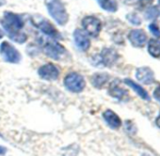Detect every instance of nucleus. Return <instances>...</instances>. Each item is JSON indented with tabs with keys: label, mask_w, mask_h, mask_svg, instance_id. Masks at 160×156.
Returning a JSON list of instances; mask_svg holds the SVG:
<instances>
[{
	"label": "nucleus",
	"mask_w": 160,
	"mask_h": 156,
	"mask_svg": "<svg viewBox=\"0 0 160 156\" xmlns=\"http://www.w3.org/2000/svg\"><path fill=\"white\" fill-rule=\"evenodd\" d=\"M0 23L12 41L20 44L27 41L28 36L22 31L25 24L20 15L11 12H5Z\"/></svg>",
	"instance_id": "obj_1"
},
{
	"label": "nucleus",
	"mask_w": 160,
	"mask_h": 156,
	"mask_svg": "<svg viewBox=\"0 0 160 156\" xmlns=\"http://www.w3.org/2000/svg\"><path fill=\"white\" fill-rule=\"evenodd\" d=\"M46 9L55 20V22L59 26H65L69 21V14L60 0H44Z\"/></svg>",
	"instance_id": "obj_2"
},
{
	"label": "nucleus",
	"mask_w": 160,
	"mask_h": 156,
	"mask_svg": "<svg viewBox=\"0 0 160 156\" xmlns=\"http://www.w3.org/2000/svg\"><path fill=\"white\" fill-rule=\"evenodd\" d=\"M31 23L32 25L37 27L40 31H42L45 36H48L52 39H58L60 38V35L58 31L56 29V27L45 18H43L41 15H33L31 17Z\"/></svg>",
	"instance_id": "obj_3"
},
{
	"label": "nucleus",
	"mask_w": 160,
	"mask_h": 156,
	"mask_svg": "<svg viewBox=\"0 0 160 156\" xmlns=\"http://www.w3.org/2000/svg\"><path fill=\"white\" fill-rule=\"evenodd\" d=\"M64 86L69 91L78 93L84 90L86 83L84 77L81 74L76 72H71L67 74L64 78Z\"/></svg>",
	"instance_id": "obj_4"
},
{
	"label": "nucleus",
	"mask_w": 160,
	"mask_h": 156,
	"mask_svg": "<svg viewBox=\"0 0 160 156\" xmlns=\"http://www.w3.org/2000/svg\"><path fill=\"white\" fill-rule=\"evenodd\" d=\"M0 55L6 62L13 64L19 63L22 58L20 52L9 41H3L0 44Z\"/></svg>",
	"instance_id": "obj_5"
},
{
	"label": "nucleus",
	"mask_w": 160,
	"mask_h": 156,
	"mask_svg": "<svg viewBox=\"0 0 160 156\" xmlns=\"http://www.w3.org/2000/svg\"><path fill=\"white\" fill-rule=\"evenodd\" d=\"M43 52L44 54L51 57L52 59L55 60H60L61 57L66 54V49L59 44L58 41H47L44 44H43Z\"/></svg>",
	"instance_id": "obj_6"
},
{
	"label": "nucleus",
	"mask_w": 160,
	"mask_h": 156,
	"mask_svg": "<svg viewBox=\"0 0 160 156\" xmlns=\"http://www.w3.org/2000/svg\"><path fill=\"white\" fill-rule=\"evenodd\" d=\"M82 27L90 36L96 38L100 34L102 25L98 18L94 16H86L82 20Z\"/></svg>",
	"instance_id": "obj_7"
},
{
	"label": "nucleus",
	"mask_w": 160,
	"mask_h": 156,
	"mask_svg": "<svg viewBox=\"0 0 160 156\" xmlns=\"http://www.w3.org/2000/svg\"><path fill=\"white\" fill-rule=\"evenodd\" d=\"M38 74L41 78H42L44 80L54 81V80H57L59 76V70L56 65L52 63H47L39 68Z\"/></svg>",
	"instance_id": "obj_8"
},
{
	"label": "nucleus",
	"mask_w": 160,
	"mask_h": 156,
	"mask_svg": "<svg viewBox=\"0 0 160 156\" xmlns=\"http://www.w3.org/2000/svg\"><path fill=\"white\" fill-rule=\"evenodd\" d=\"M73 41L76 47L83 52H86L91 47V41L87 34L81 29H75L73 31Z\"/></svg>",
	"instance_id": "obj_9"
},
{
	"label": "nucleus",
	"mask_w": 160,
	"mask_h": 156,
	"mask_svg": "<svg viewBox=\"0 0 160 156\" xmlns=\"http://www.w3.org/2000/svg\"><path fill=\"white\" fill-rule=\"evenodd\" d=\"M118 57H119V56L114 49L105 48L102 50L101 54L99 55L98 61L100 64H102L104 66H111L117 61Z\"/></svg>",
	"instance_id": "obj_10"
},
{
	"label": "nucleus",
	"mask_w": 160,
	"mask_h": 156,
	"mask_svg": "<svg viewBox=\"0 0 160 156\" xmlns=\"http://www.w3.org/2000/svg\"><path fill=\"white\" fill-rule=\"evenodd\" d=\"M128 39L132 45L136 47H142L146 42L147 36L145 32L141 29H134L128 34Z\"/></svg>",
	"instance_id": "obj_11"
},
{
	"label": "nucleus",
	"mask_w": 160,
	"mask_h": 156,
	"mask_svg": "<svg viewBox=\"0 0 160 156\" xmlns=\"http://www.w3.org/2000/svg\"><path fill=\"white\" fill-rule=\"evenodd\" d=\"M137 79L143 84H152L154 81L153 71L148 67H141L137 70Z\"/></svg>",
	"instance_id": "obj_12"
},
{
	"label": "nucleus",
	"mask_w": 160,
	"mask_h": 156,
	"mask_svg": "<svg viewBox=\"0 0 160 156\" xmlns=\"http://www.w3.org/2000/svg\"><path fill=\"white\" fill-rule=\"evenodd\" d=\"M108 93L113 98H116L118 100H124L128 96L127 90H125L123 88L121 87L119 80H115V81L111 82L109 89H108Z\"/></svg>",
	"instance_id": "obj_13"
},
{
	"label": "nucleus",
	"mask_w": 160,
	"mask_h": 156,
	"mask_svg": "<svg viewBox=\"0 0 160 156\" xmlns=\"http://www.w3.org/2000/svg\"><path fill=\"white\" fill-rule=\"evenodd\" d=\"M104 119L108 124V126L112 129H119L122 125V121L117 114H115L112 110H106L103 114Z\"/></svg>",
	"instance_id": "obj_14"
},
{
	"label": "nucleus",
	"mask_w": 160,
	"mask_h": 156,
	"mask_svg": "<svg viewBox=\"0 0 160 156\" xmlns=\"http://www.w3.org/2000/svg\"><path fill=\"white\" fill-rule=\"evenodd\" d=\"M108 79L109 76L107 73H95L92 76L91 81L93 87H95L96 89H101L108 81Z\"/></svg>",
	"instance_id": "obj_15"
},
{
	"label": "nucleus",
	"mask_w": 160,
	"mask_h": 156,
	"mask_svg": "<svg viewBox=\"0 0 160 156\" xmlns=\"http://www.w3.org/2000/svg\"><path fill=\"white\" fill-rule=\"evenodd\" d=\"M99 6L109 12H115L118 10V3L116 0H97Z\"/></svg>",
	"instance_id": "obj_16"
},
{
	"label": "nucleus",
	"mask_w": 160,
	"mask_h": 156,
	"mask_svg": "<svg viewBox=\"0 0 160 156\" xmlns=\"http://www.w3.org/2000/svg\"><path fill=\"white\" fill-rule=\"evenodd\" d=\"M124 83L127 85V86H129L130 88H132L142 99H144V100H150V97H149V95H148V93L146 92V90L143 89V88H141L139 85H138L137 83H135V82H133L132 80H130V79H125L124 80Z\"/></svg>",
	"instance_id": "obj_17"
},
{
	"label": "nucleus",
	"mask_w": 160,
	"mask_h": 156,
	"mask_svg": "<svg viewBox=\"0 0 160 156\" xmlns=\"http://www.w3.org/2000/svg\"><path fill=\"white\" fill-rule=\"evenodd\" d=\"M148 51L153 57L160 56V41L152 39L148 44Z\"/></svg>",
	"instance_id": "obj_18"
},
{
	"label": "nucleus",
	"mask_w": 160,
	"mask_h": 156,
	"mask_svg": "<svg viewBox=\"0 0 160 156\" xmlns=\"http://www.w3.org/2000/svg\"><path fill=\"white\" fill-rule=\"evenodd\" d=\"M159 14L158 9L156 7H150L148 8L146 13H145V18L147 20H154Z\"/></svg>",
	"instance_id": "obj_19"
},
{
	"label": "nucleus",
	"mask_w": 160,
	"mask_h": 156,
	"mask_svg": "<svg viewBox=\"0 0 160 156\" xmlns=\"http://www.w3.org/2000/svg\"><path fill=\"white\" fill-rule=\"evenodd\" d=\"M126 18H127V20H128L131 24H133V25H135V26H139V25L141 24L140 18H139L137 14H135V13L128 14V15L126 16Z\"/></svg>",
	"instance_id": "obj_20"
},
{
	"label": "nucleus",
	"mask_w": 160,
	"mask_h": 156,
	"mask_svg": "<svg viewBox=\"0 0 160 156\" xmlns=\"http://www.w3.org/2000/svg\"><path fill=\"white\" fill-rule=\"evenodd\" d=\"M153 2V0H138V10H144L146 8H149Z\"/></svg>",
	"instance_id": "obj_21"
},
{
	"label": "nucleus",
	"mask_w": 160,
	"mask_h": 156,
	"mask_svg": "<svg viewBox=\"0 0 160 156\" xmlns=\"http://www.w3.org/2000/svg\"><path fill=\"white\" fill-rule=\"evenodd\" d=\"M149 29H150V31L152 32V34L153 36H155L156 38L160 39V30H159V28H158V27H157L156 25L151 24V25L149 26Z\"/></svg>",
	"instance_id": "obj_22"
},
{
	"label": "nucleus",
	"mask_w": 160,
	"mask_h": 156,
	"mask_svg": "<svg viewBox=\"0 0 160 156\" xmlns=\"http://www.w3.org/2000/svg\"><path fill=\"white\" fill-rule=\"evenodd\" d=\"M153 96H154V98H155L157 101L160 102V86L157 87V88L155 89V90H154V92H153Z\"/></svg>",
	"instance_id": "obj_23"
},
{
	"label": "nucleus",
	"mask_w": 160,
	"mask_h": 156,
	"mask_svg": "<svg viewBox=\"0 0 160 156\" xmlns=\"http://www.w3.org/2000/svg\"><path fill=\"white\" fill-rule=\"evenodd\" d=\"M7 148L3 147V146H0V156H4L7 153Z\"/></svg>",
	"instance_id": "obj_24"
},
{
	"label": "nucleus",
	"mask_w": 160,
	"mask_h": 156,
	"mask_svg": "<svg viewBox=\"0 0 160 156\" xmlns=\"http://www.w3.org/2000/svg\"><path fill=\"white\" fill-rule=\"evenodd\" d=\"M156 125L160 128V116H158L156 119Z\"/></svg>",
	"instance_id": "obj_25"
},
{
	"label": "nucleus",
	"mask_w": 160,
	"mask_h": 156,
	"mask_svg": "<svg viewBox=\"0 0 160 156\" xmlns=\"http://www.w3.org/2000/svg\"><path fill=\"white\" fill-rule=\"evenodd\" d=\"M4 37V32L2 29H0V39H2Z\"/></svg>",
	"instance_id": "obj_26"
},
{
	"label": "nucleus",
	"mask_w": 160,
	"mask_h": 156,
	"mask_svg": "<svg viewBox=\"0 0 160 156\" xmlns=\"http://www.w3.org/2000/svg\"><path fill=\"white\" fill-rule=\"evenodd\" d=\"M4 4H6V1H5V0H0V6H2V5H4Z\"/></svg>",
	"instance_id": "obj_27"
},
{
	"label": "nucleus",
	"mask_w": 160,
	"mask_h": 156,
	"mask_svg": "<svg viewBox=\"0 0 160 156\" xmlns=\"http://www.w3.org/2000/svg\"><path fill=\"white\" fill-rule=\"evenodd\" d=\"M142 156H149V155H147V154H143Z\"/></svg>",
	"instance_id": "obj_28"
},
{
	"label": "nucleus",
	"mask_w": 160,
	"mask_h": 156,
	"mask_svg": "<svg viewBox=\"0 0 160 156\" xmlns=\"http://www.w3.org/2000/svg\"><path fill=\"white\" fill-rule=\"evenodd\" d=\"M158 1H159V4H160V0H158Z\"/></svg>",
	"instance_id": "obj_29"
},
{
	"label": "nucleus",
	"mask_w": 160,
	"mask_h": 156,
	"mask_svg": "<svg viewBox=\"0 0 160 156\" xmlns=\"http://www.w3.org/2000/svg\"><path fill=\"white\" fill-rule=\"evenodd\" d=\"M0 136H2V135H1V134H0Z\"/></svg>",
	"instance_id": "obj_30"
}]
</instances>
